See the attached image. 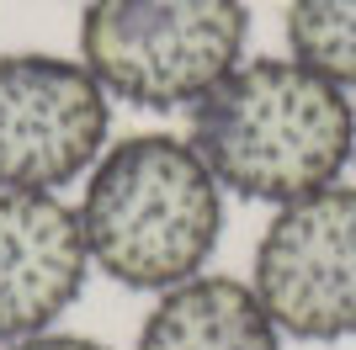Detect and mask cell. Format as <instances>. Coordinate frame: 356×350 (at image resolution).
<instances>
[{"label":"cell","mask_w":356,"mask_h":350,"mask_svg":"<svg viewBox=\"0 0 356 350\" xmlns=\"http://www.w3.org/2000/svg\"><path fill=\"white\" fill-rule=\"evenodd\" d=\"M102 80L59 53H0V191H59L106 154Z\"/></svg>","instance_id":"5b68a950"},{"label":"cell","mask_w":356,"mask_h":350,"mask_svg":"<svg viewBox=\"0 0 356 350\" xmlns=\"http://www.w3.org/2000/svg\"><path fill=\"white\" fill-rule=\"evenodd\" d=\"M255 297L293 340L356 335V186H325L277 207L255 244Z\"/></svg>","instance_id":"277c9868"},{"label":"cell","mask_w":356,"mask_h":350,"mask_svg":"<svg viewBox=\"0 0 356 350\" xmlns=\"http://www.w3.org/2000/svg\"><path fill=\"white\" fill-rule=\"evenodd\" d=\"M351 160H356V138H351Z\"/></svg>","instance_id":"30bf717a"},{"label":"cell","mask_w":356,"mask_h":350,"mask_svg":"<svg viewBox=\"0 0 356 350\" xmlns=\"http://www.w3.org/2000/svg\"><path fill=\"white\" fill-rule=\"evenodd\" d=\"M250 38L245 0H90L80 16V64L144 112L197 106Z\"/></svg>","instance_id":"3957f363"},{"label":"cell","mask_w":356,"mask_h":350,"mask_svg":"<svg viewBox=\"0 0 356 350\" xmlns=\"http://www.w3.org/2000/svg\"><path fill=\"white\" fill-rule=\"evenodd\" d=\"M6 350H106L102 340H86V335H59V329H48V335H32V340H16Z\"/></svg>","instance_id":"9c48e42d"},{"label":"cell","mask_w":356,"mask_h":350,"mask_svg":"<svg viewBox=\"0 0 356 350\" xmlns=\"http://www.w3.org/2000/svg\"><path fill=\"white\" fill-rule=\"evenodd\" d=\"M90 265L134 292L202 276L223 233V186L176 133H134L102 154L80 197Z\"/></svg>","instance_id":"7a4b0ae2"},{"label":"cell","mask_w":356,"mask_h":350,"mask_svg":"<svg viewBox=\"0 0 356 350\" xmlns=\"http://www.w3.org/2000/svg\"><path fill=\"white\" fill-rule=\"evenodd\" d=\"M134 350H282V329L271 324L250 281L202 271L160 292Z\"/></svg>","instance_id":"52a82bcc"},{"label":"cell","mask_w":356,"mask_h":350,"mask_svg":"<svg viewBox=\"0 0 356 350\" xmlns=\"http://www.w3.org/2000/svg\"><path fill=\"white\" fill-rule=\"evenodd\" d=\"M86 276V228L59 191H0V345L48 335Z\"/></svg>","instance_id":"8992f818"},{"label":"cell","mask_w":356,"mask_h":350,"mask_svg":"<svg viewBox=\"0 0 356 350\" xmlns=\"http://www.w3.org/2000/svg\"><path fill=\"white\" fill-rule=\"evenodd\" d=\"M356 138L346 90L298 58H250L192 106L186 144L223 191L287 207L341 181Z\"/></svg>","instance_id":"6da1fadb"},{"label":"cell","mask_w":356,"mask_h":350,"mask_svg":"<svg viewBox=\"0 0 356 350\" xmlns=\"http://www.w3.org/2000/svg\"><path fill=\"white\" fill-rule=\"evenodd\" d=\"M287 48L298 64L356 90V0H293L287 6Z\"/></svg>","instance_id":"ba28073f"}]
</instances>
